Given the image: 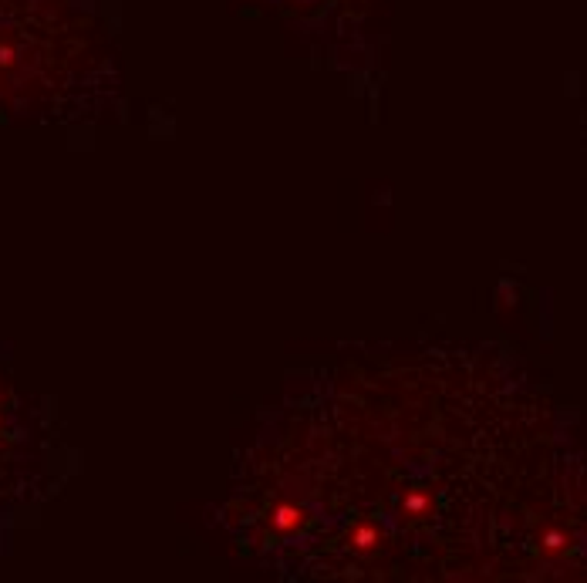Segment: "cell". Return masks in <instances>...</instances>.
Here are the masks:
<instances>
[{"label": "cell", "instance_id": "2", "mask_svg": "<svg viewBox=\"0 0 587 583\" xmlns=\"http://www.w3.org/2000/svg\"><path fill=\"white\" fill-rule=\"evenodd\" d=\"M294 523H297V512H294V509H287V505H284V509H280V512H277V526H294Z\"/></svg>", "mask_w": 587, "mask_h": 583}, {"label": "cell", "instance_id": "1", "mask_svg": "<svg viewBox=\"0 0 587 583\" xmlns=\"http://www.w3.org/2000/svg\"><path fill=\"white\" fill-rule=\"evenodd\" d=\"M371 543H375V530H358V536H354V546H358V549H368Z\"/></svg>", "mask_w": 587, "mask_h": 583}]
</instances>
